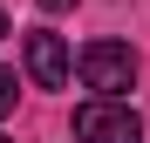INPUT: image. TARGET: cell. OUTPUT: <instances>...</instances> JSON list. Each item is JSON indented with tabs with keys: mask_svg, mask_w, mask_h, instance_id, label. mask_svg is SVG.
Segmentation results:
<instances>
[{
	"mask_svg": "<svg viewBox=\"0 0 150 143\" xmlns=\"http://www.w3.org/2000/svg\"><path fill=\"white\" fill-rule=\"evenodd\" d=\"M75 68H82V89L116 95V102H123V89H137V48L130 41H89L75 55Z\"/></svg>",
	"mask_w": 150,
	"mask_h": 143,
	"instance_id": "obj_1",
	"label": "cell"
},
{
	"mask_svg": "<svg viewBox=\"0 0 150 143\" xmlns=\"http://www.w3.org/2000/svg\"><path fill=\"white\" fill-rule=\"evenodd\" d=\"M68 68H75L68 41H62V34H48V27H34V34H28V75H34V89H62V82H68Z\"/></svg>",
	"mask_w": 150,
	"mask_h": 143,
	"instance_id": "obj_3",
	"label": "cell"
},
{
	"mask_svg": "<svg viewBox=\"0 0 150 143\" xmlns=\"http://www.w3.org/2000/svg\"><path fill=\"white\" fill-rule=\"evenodd\" d=\"M0 143H7V136H0Z\"/></svg>",
	"mask_w": 150,
	"mask_h": 143,
	"instance_id": "obj_7",
	"label": "cell"
},
{
	"mask_svg": "<svg viewBox=\"0 0 150 143\" xmlns=\"http://www.w3.org/2000/svg\"><path fill=\"white\" fill-rule=\"evenodd\" d=\"M0 41H7V7H0Z\"/></svg>",
	"mask_w": 150,
	"mask_h": 143,
	"instance_id": "obj_6",
	"label": "cell"
},
{
	"mask_svg": "<svg viewBox=\"0 0 150 143\" xmlns=\"http://www.w3.org/2000/svg\"><path fill=\"white\" fill-rule=\"evenodd\" d=\"M41 7H48V14H68V7H75V0H41Z\"/></svg>",
	"mask_w": 150,
	"mask_h": 143,
	"instance_id": "obj_5",
	"label": "cell"
},
{
	"mask_svg": "<svg viewBox=\"0 0 150 143\" xmlns=\"http://www.w3.org/2000/svg\"><path fill=\"white\" fill-rule=\"evenodd\" d=\"M14 102H21V75L0 68V116H14Z\"/></svg>",
	"mask_w": 150,
	"mask_h": 143,
	"instance_id": "obj_4",
	"label": "cell"
},
{
	"mask_svg": "<svg viewBox=\"0 0 150 143\" xmlns=\"http://www.w3.org/2000/svg\"><path fill=\"white\" fill-rule=\"evenodd\" d=\"M75 143H143V116L116 95H89L75 109Z\"/></svg>",
	"mask_w": 150,
	"mask_h": 143,
	"instance_id": "obj_2",
	"label": "cell"
}]
</instances>
